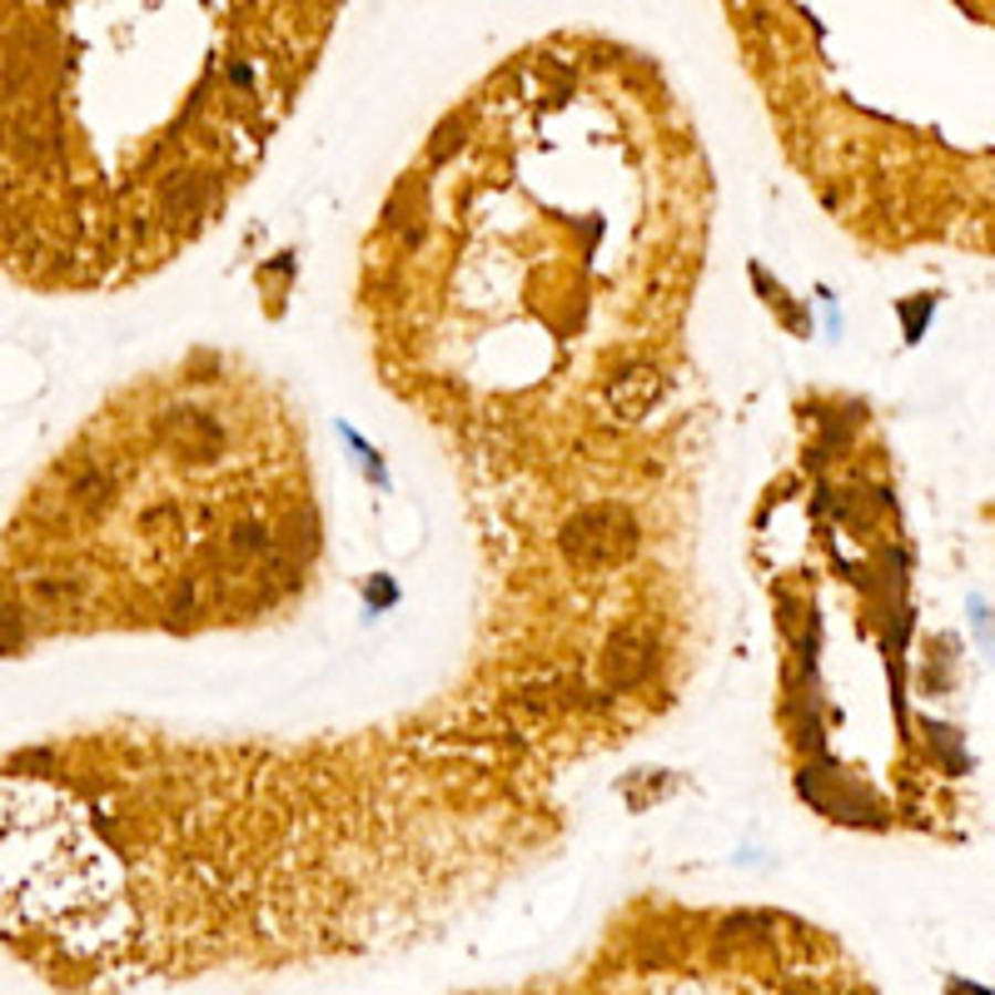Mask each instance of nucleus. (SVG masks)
I'll return each instance as SVG.
<instances>
[{"instance_id": "1", "label": "nucleus", "mask_w": 995, "mask_h": 995, "mask_svg": "<svg viewBox=\"0 0 995 995\" xmlns=\"http://www.w3.org/2000/svg\"><path fill=\"white\" fill-rule=\"evenodd\" d=\"M314 15L0 10V254L55 284L165 264L264 155L324 40Z\"/></svg>"}, {"instance_id": "2", "label": "nucleus", "mask_w": 995, "mask_h": 995, "mask_svg": "<svg viewBox=\"0 0 995 995\" xmlns=\"http://www.w3.org/2000/svg\"><path fill=\"white\" fill-rule=\"evenodd\" d=\"M289 423L264 413L249 388L149 398L119 423H95L85 448L55 468L60 507H135L129 523L35 537L20 547L25 567L70 553V563H105L115 587H139L135 622L165 617H239L254 612L279 577L298 563L294 493L298 458Z\"/></svg>"}, {"instance_id": "3", "label": "nucleus", "mask_w": 995, "mask_h": 995, "mask_svg": "<svg viewBox=\"0 0 995 995\" xmlns=\"http://www.w3.org/2000/svg\"><path fill=\"white\" fill-rule=\"evenodd\" d=\"M125 876L90 811L55 782L0 776V935L25 951H105Z\"/></svg>"}]
</instances>
